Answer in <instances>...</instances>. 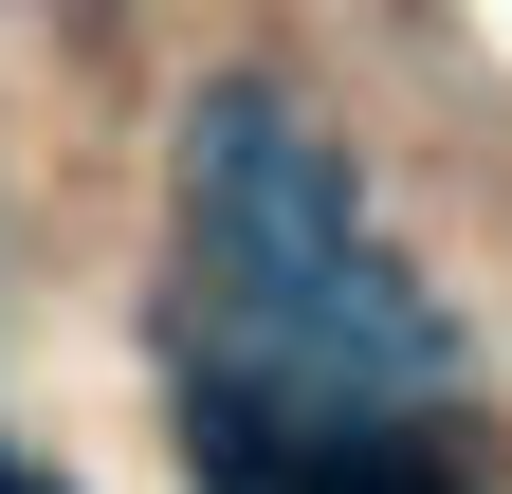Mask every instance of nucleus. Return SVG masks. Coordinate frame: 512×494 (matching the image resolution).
I'll return each instance as SVG.
<instances>
[{"label":"nucleus","mask_w":512,"mask_h":494,"mask_svg":"<svg viewBox=\"0 0 512 494\" xmlns=\"http://www.w3.org/2000/svg\"><path fill=\"white\" fill-rule=\"evenodd\" d=\"M0 494H55V476H19V458H0Z\"/></svg>","instance_id":"obj_3"},{"label":"nucleus","mask_w":512,"mask_h":494,"mask_svg":"<svg viewBox=\"0 0 512 494\" xmlns=\"http://www.w3.org/2000/svg\"><path fill=\"white\" fill-rule=\"evenodd\" d=\"M202 458H220V494H458L421 440H293L275 458V421H256L238 385H202Z\"/></svg>","instance_id":"obj_2"},{"label":"nucleus","mask_w":512,"mask_h":494,"mask_svg":"<svg viewBox=\"0 0 512 494\" xmlns=\"http://www.w3.org/2000/svg\"><path fill=\"white\" fill-rule=\"evenodd\" d=\"M183 238H202L220 330L275 366V385H439V366H458L439 293H403V257H384L348 147L311 129L293 92H256V74H220L202 129H183Z\"/></svg>","instance_id":"obj_1"}]
</instances>
